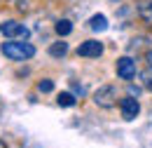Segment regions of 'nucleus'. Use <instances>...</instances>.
<instances>
[{
	"label": "nucleus",
	"instance_id": "obj_1",
	"mask_svg": "<svg viewBox=\"0 0 152 148\" xmlns=\"http://www.w3.org/2000/svg\"><path fill=\"white\" fill-rule=\"evenodd\" d=\"M0 52L10 61H28V59L35 56V47L26 40H7V42L0 45Z\"/></svg>",
	"mask_w": 152,
	"mask_h": 148
},
{
	"label": "nucleus",
	"instance_id": "obj_2",
	"mask_svg": "<svg viewBox=\"0 0 152 148\" xmlns=\"http://www.w3.org/2000/svg\"><path fill=\"white\" fill-rule=\"evenodd\" d=\"M94 104L101 106V108H113L117 104V90L113 85H101L94 92Z\"/></svg>",
	"mask_w": 152,
	"mask_h": 148
},
{
	"label": "nucleus",
	"instance_id": "obj_3",
	"mask_svg": "<svg viewBox=\"0 0 152 148\" xmlns=\"http://www.w3.org/2000/svg\"><path fill=\"white\" fill-rule=\"evenodd\" d=\"M0 33L5 38H10V40H28L31 36V31L19 24V21H5V24H0Z\"/></svg>",
	"mask_w": 152,
	"mask_h": 148
},
{
	"label": "nucleus",
	"instance_id": "obj_4",
	"mask_svg": "<svg viewBox=\"0 0 152 148\" xmlns=\"http://www.w3.org/2000/svg\"><path fill=\"white\" fill-rule=\"evenodd\" d=\"M117 78L119 80H126V82H131L136 73H138V66H136V59L133 56H119L117 59Z\"/></svg>",
	"mask_w": 152,
	"mask_h": 148
},
{
	"label": "nucleus",
	"instance_id": "obj_5",
	"mask_svg": "<svg viewBox=\"0 0 152 148\" xmlns=\"http://www.w3.org/2000/svg\"><path fill=\"white\" fill-rule=\"evenodd\" d=\"M119 111H122V118L124 120H136L138 113H140V104H138V96H124L119 99Z\"/></svg>",
	"mask_w": 152,
	"mask_h": 148
},
{
	"label": "nucleus",
	"instance_id": "obj_6",
	"mask_svg": "<svg viewBox=\"0 0 152 148\" xmlns=\"http://www.w3.org/2000/svg\"><path fill=\"white\" fill-rule=\"evenodd\" d=\"M103 42L101 40H84L80 47H77V56H84V59H98L103 54Z\"/></svg>",
	"mask_w": 152,
	"mask_h": 148
},
{
	"label": "nucleus",
	"instance_id": "obj_7",
	"mask_svg": "<svg viewBox=\"0 0 152 148\" xmlns=\"http://www.w3.org/2000/svg\"><path fill=\"white\" fill-rule=\"evenodd\" d=\"M89 28L96 31V33L108 31V17H105V14H94V17L89 19Z\"/></svg>",
	"mask_w": 152,
	"mask_h": 148
},
{
	"label": "nucleus",
	"instance_id": "obj_8",
	"mask_svg": "<svg viewBox=\"0 0 152 148\" xmlns=\"http://www.w3.org/2000/svg\"><path fill=\"white\" fill-rule=\"evenodd\" d=\"M56 104L61 106V108H73V106L77 104V99H75V94H73V92H61L56 96Z\"/></svg>",
	"mask_w": 152,
	"mask_h": 148
},
{
	"label": "nucleus",
	"instance_id": "obj_9",
	"mask_svg": "<svg viewBox=\"0 0 152 148\" xmlns=\"http://www.w3.org/2000/svg\"><path fill=\"white\" fill-rule=\"evenodd\" d=\"M66 54H68V42H63V40H58L49 47V56H54V59H61Z\"/></svg>",
	"mask_w": 152,
	"mask_h": 148
},
{
	"label": "nucleus",
	"instance_id": "obj_10",
	"mask_svg": "<svg viewBox=\"0 0 152 148\" xmlns=\"http://www.w3.org/2000/svg\"><path fill=\"white\" fill-rule=\"evenodd\" d=\"M54 31H56V36L66 38V36H70V33H73V24H70L68 19H61V21H56Z\"/></svg>",
	"mask_w": 152,
	"mask_h": 148
},
{
	"label": "nucleus",
	"instance_id": "obj_11",
	"mask_svg": "<svg viewBox=\"0 0 152 148\" xmlns=\"http://www.w3.org/2000/svg\"><path fill=\"white\" fill-rule=\"evenodd\" d=\"M52 90H54V82H52V80H40V82H38V92L49 94Z\"/></svg>",
	"mask_w": 152,
	"mask_h": 148
},
{
	"label": "nucleus",
	"instance_id": "obj_12",
	"mask_svg": "<svg viewBox=\"0 0 152 148\" xmlns=\"http://www.w3.org/2000/svg\"><path fill=\"white\" fill-rule=\"evenodd\" d=\"M17 7L19 10H28V0H17Z\"/></svg>",
	"mask_w": 152,
	"mask_h": 148
},
{
	"label": "nucleus",
	"instance_id": "obj_13",
	"mask_svg": "<svg viewBox=\"0 0 152 148\" xmlns=\"http://www.w3.org/2000/svg\"><path fill=\"white\" fill-rule=\"evenodd\" d=\"M129 94H131V96H133V94L138 96V94H140V90H138V87H133V85H129Z\"/></svg>",
	"mask_w": 152,
	"mask_h": 148
},
{
	"label": "nucleus",
	"instance_id": "obj_14",
	"mask_svg": "<svg viewBox=\"0 0 152 148\" xmlns=\"http://www.w3.org/2000/svg\"><path fill=\"white\" fill-rule=\"evenodd\" d=\"M145 61H148V66L152 68V50H148V54H145Z\"/></svg>",
	"mask_w": 152,
	"mask_h": 148
},
{
	"label": "nucleus",
	"instance_id": "obj_15",
	"mask_svg": "<svg viewBox=\"0 0 152 148\" xmlns=\"http://www.w3.org/2000/svg\"><path fill=\"white\" fill-rule=\"evenodd\" d=\"M145 17H148V19H152V2H150V12H145Z\"/></svg>",
	"mask_w": 152,
	"mask_h": 148
},
{
	"label": "nucleus",
	"instance_id": "obj_16",
	"mask_svg": "<svg viewBox=\"0 0 152 148\" xmlns=\"http://www.w3.org/2000/svg\"><path fill=\"white\" fill-rule=\"evenodd\" d=\"M0 148H7V146H5V141H0Z\"/></svg>",
	"mask_w": 152,
	"mask_h": 148
},
{
	"label": "nucleus",
	"instance_id": "obj_17",
	"mask_svg": "<svg viewBox=\"0 0 152 148\" xmlns=\"http://www.w3.org/2000/svg\"><path fill=\"white\" fill-rule=\"evenodd\" d=\"M113 2H117V0H113Z\"/></svg>",
	"mask_w": 152,
	"mask_h": 148
}]
</instances>
